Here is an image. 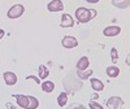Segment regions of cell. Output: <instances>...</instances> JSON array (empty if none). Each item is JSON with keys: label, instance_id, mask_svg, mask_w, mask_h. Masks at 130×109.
Listing matches in <instances>:
<instances>
[{"label": "cell", "instance_id": "cell-5", "mask_svg": "<svg viewBox=\"0 0 130 109\" xmlns=\"http://www.w3.org/2000/svg\"><path fill=\"white\" fill-rule=\"evenodd\" d=\"M47 8H48L50 12H60V10L64 9V4L60 0H52V2L48 3Z\"/></svg>", "mask_w": 130, "mask_h": 109}, {"label": "cell", "instance_id": "cell-16", "mask_svg": "<svg viewBox=\"0 0 130 109\" xmlns=\"http://www.w3.org/2000/svg\"><path fill=\"white\" fill-rule=\"evenodd\" d=\"M38 71H39V78L40 79H46L48 77V74H50L48 69L44 66V65H40V66L38 68Z\"/></svg>", "mask_w": 130, "mask_h": 109}, {"label": "cell", "instance_id": "cell-17", "mask_svg": "<svg viewBox=\"0 0 130 109\" xmlns=\"http://www.w3.org/2000/svg\"><path fill=\"white\" fill-rule=\"evenodd\" d=\"M57 103H59L60 106H65V105H67V103H68V95H67V92H61L59 95Z\"/></svg>", "mask_w": 130, "mask_h": 109}, {"label": "cell", "instance_id": "cell-4", "mask_svg": "<svg viewBox=\"0 0 130 109\" xmlns=\"http://www.w3.org/2000/svg\"><path fill=\"white\" fill-rule=\"evenodd\" d=\"M122 104H124V100L120 96H111L109 99L107 100V106L109 109H118Z\"/></svg>", "mask_w": 130, "mask_h": 109}, {"label": "cell", "instance_id": "cell-14", "mask_svg": "<svg viewBox=\"0 0 130 109\" xmlns=\"http://www.w3.org/2000/svg\"><path fill=\"white\" fill-rule=\"evenodd\" d=\"M77 74H78V77L79 79H87L90 75L92 74V70L91 69H86V70H77Z\"/></svg>", "mask_w": 130, "mask_h": 109}, {"label": "cell", "instance_id": "cell-20", "mask_svg": "<svg viewBox=\"0 0 130 109\" xmlns=\"http://www.w3.org/2000/svg\"><path fill=\"white\" fill-rule=\"evenodd\" d=\"M90 109H104L100 104H98V103H95V101H90Z\"/></svg>", "mask_w": 130, "mask_h": 109}, {"label": "cell", "instance_id": "cell-9", "mask_svg": "<svg viewBox=\"0 0 130 109\" xmlns=\"http://www.w3.org/2000/svg\"><path fill=\"white\" fill-rule=\"evenodd\" d=\"M14 99H17V104H18L21 108L27 109V105H29V97H27L26 95H14Z\"/></svg>", "mask_w": 130, "mask_h": 109}, {"label": "cell", "instance_id": "cell-23", "mask_svg": "<svg viewBox=\"0 0 130 109\" xmlns=\"http://www.w3.org/2000/svg\"><path fill=\"white\" fill-rule=\"evenodd\" d=\"M4 34H5V32H4V30H3V29H0V39H3Z\"/></svg>", "mask_w": 130, "mask_h": 109}, {"label": "cell", "instance_id": "cell-8", "mask_svg": "<svg viewBox=\"0 0 130 109\" xmlns=\"http://www.w3.org/2000/svg\"><path fill=\"white\" fill-rule=\"evenodd\" d=\"M4 81L8 86H14L17 83V75L12 71H5L4 73Z\"/></svg>", "mask_w": 130, "mask_h": 109}, {"label": "cell", "instance_id": "cell-3", "mask_svg": "<svg viewBox=\"0 0 130 109\" xmlns=\"http://www.w3.org/2000/svg\"><path fill=\"white\" fill-rule=\"evenodd\" d=\"M61 44H62L64 48H69L70 49V48H75L78 46V40H77V38H74L72 35H67L65 38H62Z\"/></svg>", "mask_w": 130, "mask_h": 109}, {"label": "cell", "instance_id": "cell-2", "mask_svg": "<svg viewBox=\"0 0 130 109\" xmlns=\"http://www.w3.org/2000/svg\"><path fill=\"white\" fill-rule=\"evenodd\" d=\"M24 12H25V7L22 4H16L8 10V18H12V20L18 18L24 14Z\"/></svg>", "mask_w": 130, "mask_h": 109}, {"label": "cell", "instance_id": "cell-22", "mask_svg": "<svg viewBox=\"0 0 130 109\" xmlns=\"http://www.w3.org/2000/svg\"><path fill=\"white\" fill-rule=\"evenodd\" d=\"M27 79H30V81L32 79V81H34V82H37V83H40V81H39L37 77H27Z\"/></svg>", "mask_w": 130, "mask_h": 109}, {"label": "cell", "instance_id": "cell-11", "mask_svg": "<svg viewBox=\"0 0 130 109\" xmlns=\"http://www.w3.org/2000/svg\"><path fill=\"white\" fill-rule=\"evenodd\" d=\"M105 71H107V75H108V77H111V78H116V77H118V74H120V69H118L116 65L108 66Z\"/></svg>", "mask_w": 130, "mask_h": 109}, {"label": "cell", "instance_id": "cell-21", "mask_svg": "<svg viewBox=\"0 0 130 109\" xmlns=\"http://www.w3.org/2000/svg\"><path fill=\"white\" fill-rule=\"evenodd\" d=\"M69 109H86V108L83 105H81V104H73V105H70Z\"/></svg>", "mask_w": 130, "mask_h": 109}, {"label": "cell", "instance_id": "cell-15", "mask_svg": "<svg viewBox=\"0 0 130 109\" xmlns=\"http://www.w3.org/2000/svg\"><path fill=\"white\" fill-rule=\"evenodd\" d=\"M29 97V105H27V109H37L39 106V101L37 97L34 96H27Z\"/></svg>", "mask_w": 130, "mask_h": 109}, {"label": "cell", "instance_id": "cell-7", "mask_svg": "<svg viewBox=\"0 0 130 109\" xmlns=\"http://www.w3.org/2000/svg\"><path fill=\"white\" fill-rule=\"evenodd\" d=\"M61 27H73L74 25V21H73V17L68 13H64L61 16Z\"/></svg>", "mask_w": 130, "mask_h": 109}, {"label": "cell", "instance_id": "cell-10", "mask_svg": "<svg viewBox=\"0 0 130 109\" xmlns=\"http://www.w3.org/2000/svg\"><path fill=\"white\" fill-rule=\"evenodd\" d=\"M90 83H91V87L94 88V91H102V90H104V83L100 79L92 78V79H90Z\"/></svg>", "mask_w": 130, "mask_h": 109}, {"label": "cell", "instance_id": "cell-12", "mask_svg": "<svg viewBox=\"0 0 130 109\" xmlns=\"http://www.w3.org/2000/svg\"><path fill=\"white\" fill-rule=\"evenodd\" d=\"M89 65H90L89 59L86 57V56H83V57H81L79 61L77 62V69H78V70H86V69L89 68Z\"/></svg>", "mask_w": 130, "mask_h": 109}, {"label": "cell", "instance_id": "cell-13", "mask_svg": "<svg viewBox=\"0 0 130 109\" xmlns=\"http://www.w3.org/2000/svg\"><path fill=\"white\" fill-rule=\"evenodd\" d=\"M53 88H55V84H53L51 81H44L42 83V90L44 92H52Z\"/></svg>", "mask_w": 130, "mask_h": 109}, {"label": "cell", "instance_id": "cell-6", "mask_svg": "<svg viewBox=\"0 0 130 109\" xmlns=\"http://www.w3.org/2000/svg\"><path fill=\"white\" fill-rule=\"evenodd\" d=\"M121 32V27L118 26H108L103 30V34L105 37H116Z\"/></svg>", "mask_w": 130, "mask_h": 109}, {"label": "cell", "instance_id": "cell-18", "mask_svg": "<svg viewBox=\"0 0 130 109\" xmlns=\"http://www.w3.org/2000/svg\"><path fill=\"white\" fill-rule=\"evenodd\" d=\"M112 4L115 7H118V8H127L129 7V2H117V0H113Z\"/></svg>", "mask_w": 130, "mask_h": 109}, {"label": "cell", "instance_id": "cell-1", "mask_svg": "<svg viewBox=\"0 0 130 109\" xmlns=\"http://www.w3.org/2000/svg\"><path fill=\"white\" fill-rule=\"evenodd\" d=\"M96 16V10L95 9H89V8H78L75 10V17H77L78 22L81 24H87L89 21H91Z\"/></svg>", "mask_w": 130, "mask_h": 109}, {"label": "cell", "instance_id": "cell-19", "mask_svg": "<svg viewBox=\"0 0 130 109\" xmlns=\"http://www.w3.org/2000/svg\"><path fill=\"white\" fill-rule=\"evenodd\" d=\"M111 60L113 62H117V60H118V52H117L116 48H112L111 49Z\"/></svg>", "mask_w": 130, "mask_h": 109}]
</instances>
